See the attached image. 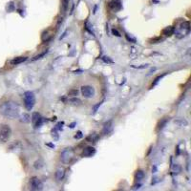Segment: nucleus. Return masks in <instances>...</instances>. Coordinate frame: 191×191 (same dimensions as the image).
<instances>
[{"label":"nucleus","mask_w":191,"mask_h":191,"mask_svg":"<svg viewBox=\"0 0 191 191\" xmlns=\"http://www.w3.org/2000/svg\"><path fill=\"white\" fill-rule=\"evenodd\" d=\"M74 150L73 148L71 147H67L65 148L62 152H61V156H60V159H61V162H63L64 164H68L72 162V160L74 159Z\"/></svg>","instance_id":"obj_5"},{"label":"nucleus","mask_w":191,"mask_h":191,"mask_svg":"<svg viewBox=\"0 0 191 191\" xmlns=\"http://www.w3.org/2000/svg\"><path fill=\"white\" fill-rule=\"evenodd\" d=\"M102 102H103V101H101V102H98L97 104H96V105H95V106L93 107V113H96V112L97 111V109H98V108H99V107L101 106Z\"/></svg>","instance_id":"obj_24"},{"label":"nucleus","mask_w":191,"mask_h":191,"mask_svg":"<svg viewBox=\"0 0 191 191\" xmlns=\"http://www.w3.org/2000/svg\"><path fill=\"white\" fill-rule=\"evenodd\" d=\"M96 154V149L94 147L92 146H88L86 147L84 150H83V152H82V156L83 157H92V156H94Z\"/></svg>","instance_id":"obj_10"},{"label":"nucleus","mask_w":191,"mask_h":191,"mask_svg":"<svg viewBox=\"0 0 191 191\" xmlns=\"http://www.w3.org/2000/svg\"><path fill=\"white\" fill-rule=\"evenodd\" d=\"M126 38H127V40L128 41H132V42H136V40L135 39H133V38H131V37H129L127 35H126Z\"/></svg>","instance_id":"obj_31"},{"label":"nucleus","mask_w":191,"mask_h":191,"mask_svg":"<svg viewBox=\"0 0 191 191\" xmlns=\"http://www.w3.org/2000/svg\"><path fill=\"white\" fill-rule=\"evenodd\" d=\"M78 94V91L77 90H71V91H69V93H68V95L69 96H77Z\"/></svg>","instance_id":"obj_26"},{"label":"nucleus","mask_w":191,"mask_h":191,"mask_svg":"<svg viewBox=\"0 0 191 191\" xmlns=\"http://www.w3.org/2000/svg\"><path fill=\"white\" fill-rule=\"evenodd\" d=\"M81 94L86 98H91L95 95V89L93 88L92 86L84 85V86L81 87Z\"/></svg>","instance_id":"obj_8"},{"label":"nucleus","mask_w":191,"mask_h":191,"mask_svg":"<svg viewBox=\"0 0 191 191\" xmlns=\"http://www.w3.org/2000/svg\"><path fill=\"white\" fill-rule=\"evenodd\" d=\"M174 32H175V28L172 26H168L165 29L162 30V35L165 37H171L172 35H174Z\"/></svg>","instance_id":"obj_13"},{"label":"nucleus","mask_w":191,"mask_h":191,"mask_svg":"<svg viewBox=\"0 0 191 191\" xmlns=\"http://www.w3.org/2000/svg\"><path fill=\"white\" fill-rule=\"evenodd\" d=\"M97 140H98V136H97L96 133L91 134L90 136H88V137L86 138V140L89 141V142H96Z\"/></svg>","instance_id":"obj_16"},{"label":"nucleus","mask_w":191,"mask_h":191,"mask_svg":"<svg viewBox=\"0 0 191 191\" xmlns=\"http://www.w3.org/2000/svg\"><path fill=\"white\" fill-rule=\"evenodd\" d=\"M75 125H76V122H74V123H72V124H70L69 126H70V128H74V127H75Z\"/></svg>","instance_id":"obj_33"},{"label":"nucleus","mask_w":191,"mask_h":191,"mask_svg":"<svg viewBox=\"0 0 191 191\" xmlns=\"http://www.w3.org/2000/svg\"><path fill=\"white\" fill-rule=\"evenodd\" d=\"M69 102L71 103V104H73V105H80L81 100L79 99V98L75 97V98H71V99H69Z\"/></svg>","instance_id":"obj_21"},{"label":"nucleus","mask_w":191,"mask_h":191,"mask_svg":"<svg viewBox=\"0 0 191 191\" xmlns=\"http://www.w3.org/2000/svg\"><path fill=\"white\" fill-rule=\"evenodd\" d=\"M0 113L10 119H15L20 116V106L16 102L7 101L0 106Z\"/></svg>","instance_id":"obj_1"},{"label":"nucleus","mask_w":191,"mask_h":191,"mask_svg":"<svg viewBox=\"0 0 191 191\" xmlns=\"http://www.w3.org/2000/svg\"><path fill=\"white\" fill-rule=\"evenodd\" d=\"M31 120H32V123H33L35 128H39L41 125L43 124V118H42V117L40 116V114L38 112H34L32 114Z\"/></svg>","instance_id":"obj_7"},{"label":"nucleus","mask_w":191,"mask_h":191,"mask_svg":"<svg viewBox=\"0 0 191 191\" xmlns=\"http://www.w3.org/2000/svg\"><path fill=\"white\" fill-rule=\"evenodd\" d=\"M144 178V172L142 170H138L136 172V180L137 181H141Z\"/></svg>","instance_id":"obj_18"},{"label":"nucleus","mask_w":191,"mask_h":191,"mask_svg":"<svg viewBox=\"0 0 191 191\" xmlns=\"http://www.w3.org/2000/svg\"><path fill=\"white\" fill-rule=\"evenodd\" d=\"M12 136V129L8 124L0 125V143H6Z\"/></svg>","instance_id":"obj_3"},{"label":"nucleus","mask_w":191,"mask_h":191,"mask_svg":"<svg viewBox=\"0 0 191 191\" xmlns=\"http://www.w3.org/2000/svg\"><path fill=\"white\" fill-rule=\"evenodd\" d=\"M82 137H83V135H82V132H81V131H78V132H77V134H76V135L75 136V139H81Z\"/></svg>","instance_id":"obj_27"},{"label":"nucleus","mask_w":191,"mask_h":191,"mask_svg":"<svg viewBox=\"0 0 191 191\" xmlns=\"http://www.w3.org/2000/svg\"><path fill=\"white\" fill-rule=\"evenodd\" d=\"M27 59H28L27 57H15V59H13V60L11 61V63H12L13 65H18V64H20V63L25 62Z\"/></svg>","instance_id":"obj_14"},{"label":"nucleus","mask_w":191,"mask_h":191,"mask_svg":"<svg viewBox=\"0 0 191 191\" xmlns=\"http://www.w3.org/2000/svg\"><path fill=\"white\" fill-rule=\"evenodd\" d=\"M167 121H168V119H167V118H163V119H162V120L160 121V123L158 124V129H159V130H162V128L166 125Z\"/></svg>","instance_id":"obj_20"},{"label":"nucleus","mask_w":191,"mask_h":191,"mask_svg":"<svg viewBox=\"0 0 191 191\" xmlns=\"http://www.w3.org/2000/svg\"><path fill=\"white\" fill-rule=\"evenodd\" d=\"M162 38H160V37H158V38H156V39H152L150 43H157L158 41H162Z\"/></svg>","instance_id":"obj_29"},{"label":"nucleus","mask_w":191,"mask_h":191,"mask_svg":"<svg viewBox=\"0 0 191 191\" xmlns=\"http://www.w3.org/2000/svg\"><path fill=\"white\" fill-rule=\"evenodd\" d=\"M64 176H65V169L62 168V167H59V168L57 169L56 174H55L57 181H62Z\"/></svg>","instance_id":"obj_12"},{"label":"nucleus","mask_w":191,"mask_h":191,"mask_svg":"<svg viewBox=\"0 0 191 191\" xmlns=\"http://www.w3.org/2000/svg\"><path fill=\"white\" fill-rule=\"evenodd\" d=\"M15 9V3L14 2H9L7 5V12L8 13H12V12H14Z\"/></svg>","instance_id":"obj_19"},{"label":"nucleus","mask_w":191,"mask_h":191,"mask_svg":"<svg viewBox=\"0 0 191 191\" xmlns=\"http://www.w3.org/2000/svg\"><path fill=\"white\" fill-rule=\"evenodd\" d=\"M109 8H110L113 12H115V13L120 11L121 8H122L120 0H111L110 2H109Z\"/></svg>","instance_id":"obj_9"},{"label":"nucleus","mask_w":191,"mask_h":191,"mask_svg":"<svg viewBox=\"0 0 191 191\" xmlns=\"http://www.w3.org/2000/svg\"><path fill=\"white\" fill-rule=\"evenodd\" d=\"M189 33H190V24L187 21L182 23L178 30H175L174 32V34H176V37L178 38H183L185 36H187Z\"/></svg>","instance_id":"obj_4"},{"label":"nucleus","mask_w":191,"mask_h":191,"mask_svg":"<svg viewBox=\"0 0 191 191\" xmlns=\"http://www.w3.org/2000/svg\"><path fill=\"white\" fill-rule=\"evenodd\" d=\"M62 8L63 11H66L68 8V0H62Z\"/></svg>","instance_id":"obj_25"},{"label":"nucleus","mask_w":191,"mask_h":191,"mask_svg":"<svg viewBox=\"0 0 191 191\" xmlns=\"http://www.w3.org/2000/svg\"><path fill=\"white\" fill-rule=\"evenodd\" d=\"M112 34H113L114 36H116V37H120V34H119V33H118V32L116 29L112 30Z\"/></svg>","instance_id":"obj_28"},{"label":"nucleus","mask_w":191,"mask_h":191,"mask_svg":"<svg viewBox=\"0 0 191 191\" xmlns=\"http://www.w3.org/2000/svg\"><path fill=\"white\" fill-rule=\"evenodd\" d=\"M103 61H104V62H107V63H112V62H113V61H112L111 59L108 58L107 57H103Z\"/></svg>","instance_id":"obj_30"},{"label":"nucleus","mask_w":191,"mask_h":191,"mask_svg":"<svg viewBox=\"0 0 191 191\" xmlns=\"http://www.w3.org/2000/svg\"><path fill=\"white\" fill-rule=\"evenodd\" d=\"M30 188L33 191H38L43 189V184L37 177H32L30 179Z\"/></svg>","instance_id":"obj_6"},{"label":"nucleus","mask_w":191,"mask_h":191,"mask_svg":"<svg viewBox=\"0 0 191 191\" xmlns=\"http://www.w3.org/2000/svg\"><path fill=\"white\" fill-rule=\"evenodd\" d=\"M19 118H20V121L23 122V123H29L30 121H31V117H30L29 114H27V113L21 114L19 116Z\"/></svg>","instance_id":"obj_15"},{"label":"nucleus","mask_w":191,"mask_h":191,"mask_svg":"<svg viewBox=\"0 0 191 191\" xmlns=\"http://www.w3.org/2000/svg\"><path fill=\"white\" fill-rule=\"evenodd\" d=\"M113 130V122L112 120H109L107 122H105L104 125H103V129H102V133L104 135H108L109 133H111V131Z\"/></svg>","instance_id":"obj_11"},{"label":"nucleus","mask_w":191,"mask_h":191,"mask_svg":"<svg viewBox=\"0 0 191 191\" xmlns=\"http://www.w3.org/2000/svg\"><path fill=\"white\" fill-rule=\"evenodd\" d=\"M156 171H157V167H156V166H153V168H152V172H153V173H156Z\"/></svg>","instance_id":"obj_32"},{"label":"nucleus","mask_w":191,"mask_h":191,"mask_svg":"<svg viewBox=\"0 0 191 191\" xmlns=\"http://www.w3.org/2000/svg\"><path fill=\"white\" fill-rule=\"evenodd\" d=\"M166 75H167V73H163V74H162V75H160L159 76H157V77L155 78L154 82H153V83H152V85H151V88H153L154 86H156V85H157V84L161 81V79H162V77H163V76H165Z\"/></svg>","instance_id":"obj_17"},{"label":"nucleus","mask_w":191,"mask_h":191,"mask_svg":"<svg viewBox=\"0 0 191 191\" xmlns=\"http://www.w3.org/2000/svg\"><path fill=\"white\" fill-rule=\"evenodd\" d=\"M47 54V51L46 52H43V53H41V54H39V55H37V56H36V57H33V61H36V60H38V59H40V58H42L43 57H44L45 55Z\"/></svg>","instance_id":"obj_23"},{"label":"nucleus","mask_w":191,"mask_h":191,"mask_svg":"<svg viewBox=\"0 0 191 191\" xmlns=\"http://www.w3.org/2000/svg\"><path fill=\"white\" fill-rule=\"evenodd\" d=\"M42 166H43V162L41 160H38V161H37L34 163V167L36 169H40Z\"/></svg>","instance_id":"obj_22"},{"label":"nucleus","mask_w":191,"mask_h":191,"mask_svg":"<svg viewBox=\"0 0 191 191\" xmlns=\"http://www.w3.org/2000/svg\"><path fill=\"white\" fill-rule=\"evenodd\" d=\"M24 104L28 111H31L36 104V96L32 91H26L24 93Z\"/></svg>","instance_id":"obj_2"}]
</instances>
